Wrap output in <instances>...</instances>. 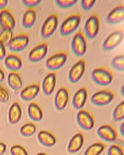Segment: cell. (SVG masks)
<instances>
[{
  "mask_svg": "<svg viewBox=\"0 0 124 155\" xmlns=\"http://www.w3.org/2000/svg\"><path fill=\"white\" fill-rule=\"evenodd\" d=\"M82 15L79 13H74L69 15L62 22L60 28L62 36H68L74 32L80 25Z\"/></svg>",
  "mask_w": 124,
  "mask_h": 155,
  "instance_id": "1",
  "label": "cell"
},
{
  "mask_svg": "<svg viewBox=\"0 0 124 155\" xmlns=\"http://www.w3.org/2000/svg\"><path fill=\"white\" fill-rule=\"evenodd\" d=\"M24 5L27 8H35L41 3L40 0H23L22 1Z\"/></svg>",
  "mask_w": 124,
  "mask_h": 155,
  "instance_id": "37",
  "label": "cell"
},
{
  "mask_svg": "<svg viewBox=\"0 0 124 155\" xmlns=\"http://www.w3.org/2000/svg\"><path fill=\"white\" fill-rule=\"evenodd\" d=\"M76 120L78 126L84 130H89L93 128L95 123L94 115L86 109H82L78 112Z\"/></svg>",
  "mask_w": 124,
  "mask_h": 155,
  "instance_id": "6",
  "label": "cell"
},
{
  "mask_svg": "<svg viewBox=\"0 0 124 155\" xmlns=\"http://www.w3.org/2000/svg\"><path fill=\"white\" fill-rule=\"evenodd\" d=\"M7 82L9 87L14 91L19 90L22 87V81L18 72L11 71L7 78Z\"/></svg>",
  "mask_w": 124,
  "mask_h": 155,
  "instance_id": "26",
  "label": "cell"
},
{
  "mask_svg": "<svg viewBox=\"0 0 124 155\" xmlns=\"http://www.w3.org/2000/svg\"><path fill=\"white\" fill-rule=\"evenodd\" d=\"M115 97V93L111 90H101L92 95L91 101L95 106L102 107L109 104Z\"/></svg>",
  "mask_w": 124,
  "mask_h": 155,
  "instance_id": "7",
  "label": "cell"
},
{
  "mask_svg": "<svg viewBox=\"0 0 124 155\" xmlns=\"http://www.w3.org/2000/svg\"><path fill=\"white\" fill-rule=\"evenodd\" d=\"M40 90V86L37 83H32L25 87L20 92V97L24 101H29L35 98Z\"/></svg>",
  "mask_w": 124,
  "mask_h": 155,
  "instance_id": "19",
  "label": "cell"
},
{
  "mask_svg": "<svg viewBox=\"0 0 124 155\" xmlns=\"http://www.w3.org/2000/svg\"><path fill=\"white\" fill-rule=\"evenodd\" d=\"M96 2V1L95 0H82L81 2V6L84 10L88 11L93 8Z\"/></svg>",
  "mask_w": 124,
  "mask_h": 155,
  "instance_id": "36",
  "label": "cell"
},
{
  "mask_svg": "<svg viewBox=\"0 0 124 155\" xmlns=\"http://www.w3.org/2000/svg\"><path fill=\"white\" fill-rule=\"evenodd\" d=\"M5 65L11 71L17 72L22 66V61L21 57L16 53H9L5 58Z\"/></svg>",
  "mask_w": 124,
  "mask_h": 155,
  "instance_id": "16",
  "label": "cell"
},
{
  "mask_svg": "<svg viewBox=\"0 0 124 155\" xmlns=\"http://www.w3.org/2000/svg\"><path fill=\"white\" fill-rule=\"evenodd\" d=\"M6 145L4 142H0V155H3L6 151Z\"/></svg>",
  "mask_w": 124,
  "mask_h": 155,
  "instance_id": "39",
  "label": "cell"
},
{
  "mask_svg": "<svg viewBox=\"0 0 124 155\" xmlns=\"http://www.w3.org/2000/svg\"><path fill=\"white\" fill-rule=\"evenodd\" d=\"M36 155H48L47 153H45V152H38V153L36 154Z\"/></svg>",
  "mask_w": 124,
  "mask_h": 155,
  "instance_id": "44",
  "label": "cell"
},
{
  "mask_svg": "<svg viewBox=\"0 0 124 155\" xmlns=\"http://www.w3.org/2000/svg\"><path fill=\"white\" fill-rule=\"evenodd\" d=\"M10 98L9 92L3 86L0 85V102L6 103Z\"/></svg>",
  "mask_w": 124,
  "mask_h": 155,
  "instance_id": "35",
  "label": "cell"
},
{
  "mask_svg": "<svg viewBox=\"0 0 124 155\" xmlns=\"http://www.w3.org/2000/svg\"><path fill=\"white\" fill-rule=\"evenodd\" d=\"M71 47L74 54L78 57H83L86 52V37L82 31H78L75 34L72 40Z\"/></svg>",
  "mask_w": 124,
  "mask_h": 155,
  "instance_id": "4",
  "label": "cell"
},
{
  "mask_svg": "<svg viewBox=\"0 0 124 155\" xmlns=\"http://www.w3.org/2000/svg\"><path fill=\"white\" fill-rule=\"evenodd\" d=\"M5 78V73L3 69L0 67V82H2Z\"/></svg>",
  "mask_w": 124,
  "mask_h": 155,
  "instance_id": "41",
  "label": "cell"
},
{
  "mask_svg": "<svg viewBox=\"0 0 124 155\" xmlns=\"http://www.w3.org/2000/svg\"><path fill=\"white\" fill-rule=\"evenodd\" d=\"M48 43L42 42L34 47L29 52L28 60L31 62H38L43 60L48 51Z\"/></svg>",
  "mask_w": 124,
  "mask_h": 155,
  "instance_id": "12",
  "label": "cell"
},
{
  "mask_svg": "<svg viewBox=\"0 0 124 155\" xmlns=\"http://www.w3.org/2000/svg\"><path fill=\"white\" fill-rule=\"evenodd\" d=\"M6 57L5 46L0 41V60H2Z\"/></svg>",
  "mask_w": 124,
  "mask_h": 155,
  "instance_id": "38",
  "label": "cell"
},
{
  "mask_svg": "<svg viewBox=\"0 0 124 155\" xmlns=\"http://www.w3.org/2000/svg\"><path fill=\"white\" fill-rule=\"evenodd\" d=\"M107 145L102 142L93 143L85 150L84 155H99L106 147Z\"/></svg>",
  "mask_w": 124,
  "mask_h": 155,
  "instance_id": "27",
  "label": "cell"
},
{
  "mask_svg": "<svg viewBox=\"0 0 124 155\" xmlns=\"http://www.w3.org/2000/svg\"><path fill=\"white\" fill-rule=\"evenodd\" d=\"M36 18L37 14L35 8H27L22 19L23 27L25 28H32L36 21Z\"/></svg>",
  "mask_w": 124,
  "mask_h": 155,
  "instance_id": "24",
  "label": "cell"
},
{
  "mask_svg": "<svg viewBox=\"0 0 124 155\" xmlns=\"http://www.w3.org/2000/svg\"><path fill=\"white\" fill-rule=\"evenodd\" d=\"M37 139L41 145L46 147H51L57 142L56 136L53 132L47 130H42L37 135Z\"/></svg>",
  "mask_w": 124,
  "mask_h": 155,
  "instance_id": "21",
  "label": "cell"
},
{
  "mask_svg": "<svg viewBox=\"0 0 124 155\" xmlns=\"http://www.w3.org/2000/svg\"><path fill=\"white\" fill-rule=\"evenodd\" d=\"M78 2L77 0H57L56 3L59 8L66 9L73 7Z\"/></svg>",
  "mask_w": 124,
  "mask_h": 155,
  "instance_id": "33",
  "label": "cell"
},
{
  "mask_svg": "<svg viewBox=\"0 0 124 155\" xmlns=\"http://www.w3.org/2000/svg\"><path fill=\"white\" fill-rule=\"evenodd\" d=\"M8 1H4V0H0V10L3 9L5 8L7 5H8Z\"/></svg>",
  "mask_w": 124,
  "mask_h": 155,
  "instance_id": "40",
  "label": "cell"
},
{
  "mask_svg": "<svg viewBox=\"0 0 124 155\" xmlns=\"http://www.w3.org/2000/svg\"><path fill=\"white\" fill-rule=\"evenodd\" d=\"M29 41V34L22 32L14 36L8 47L11 51L15 53L24 50L28 46Z\"/></svg>",
  "mask_w": 124,
  "mask_h": 155,
  "instance_id": "9",
  "label": "cell"
},
{
  "mask_svg": "<svg viewBox=\"0 0 124 155\" xmlns=\"http://www.w3.org/2000/svg\"><path fill=\"white\" fill-rule=\"evenodd\" d=\"M69 98V90L65 87L59 89L54 98V106L58 111L64 109L68 103Z\"/></svg>",
  "mask_w": 124,
  "mask_h": 155,
  "instance_id": "15",
  "label": "cell"
},
{
  "mask_svg": "<svg viewBox=\"0 0 124 155\" xmlns=\"http://www.w3.org/2000/svg\"><path fill=\"white\" fill-rule=\"evenodd\" d=\"M27 112L30 118L35 122L41 121L43 116V109L40 105L35 101L31 102L27 108Z\"/></svg>",
  "mask_w": 124,
  "mask_h": 155,
  "instance_id": "23",
  "label": "cell"
},
{
  "mask_svg": "<svg viewBox=\"0 0 124 155\" xmlns=\"http://www.w3.org/2000/svg\"><path fill=\"white\" fill-rule=\"evenodd\" d=\"M91 78L98 85L107 86L111 84L114 79L113 72L105 67H98L92 71Z\"/></svg>",
  "mask_w": 124,
  "mask_h": 155,
  "instance_id": "2",
  "label": "cell"
},
{
  "mask_svg": "<svg viewBox=\"0 0 124 155\" xmlns=\"http://www.w3.org/2000/svg\"><path fill=\"white\" fill-rule=\"evenodd\" d=\"M12 31L11 30L2 29L0 33V41L6 47L8 46L12 38Z\"/></svg>",
  "mask_w": 124,
  "mask_h": 155,
  "instance_id": "31",
  "label": "cell"
},
{
  "mask_svg": "<svg viewBox=\"0 0 124 155\" xmlns=\"http://www.w3.org/2000/svg\"><path fill=\"white\" fill-rule=\"evenodd\" d=\"M97 134L101 139L107 142L115 141L118 137L116 128L113 125L109 124L100 126L97 130Z\"/></svg>",
  "mask_w": 124,
  "mask_h": 155,
  "instance_id": "11",
  "label": "cell"
},
{
  "mask_svg": "<svg viewBox=\"0 0 124 155\" xmlns=\"http://www.w3.org/2000/svg\"><path fill=\"white\" fill-rule=\"evenodd\" d=\"M124 85H123L122 87H121V88L120 89V92H121V94H122V95L123 96V97H124Z\"/></svg>",
  "mask_w": 124,
  "mask_h": 155,
  "instance_id": "43",
  "label": "cell"
},
{
  "mask_svg": "<svg viewBox=\"0 0 124 155\" xmlns=\"http://www.w3.org/2000/svg\"><path fill=\"white\" fill-rule=\"evenodd\" d=\"M12 155H28L26 150L20 145H15L11 147L10 149Z\"/></svg>",
  "mask_w": 124,
  "mask_h": 155,
  "instance_id": "34",
  "label": "cell"
},
{
  "mask_svg": "<svg viewBox=\"0 0 124 155\" xmlns=\"http://www.w3.org/2000/svg\"><path fill=\"white\" fill-rule=\"evenodd\" d=\"M15 19L13 14L8 8L0 11V26L3 29L12 30L15 26Z\"/></svg>",
  "mask_w": 124,
  "mask_h": 155,
  "instance_id": "14",
  "label": "cell"
},
{
  "mask_svg": "<svg viewBox=\"0 0 124 155\" xmlns=\"http://www.w3.org/2000/svg\"><path fill=\"white\" fill-rule=\"evenodd\" d=\"M56 73L49 72L44 78L42 82V90L46 96H50L53 92L56 84Z\"/></svg>",
  "mask_w": 124,
  "mask_h": 155,
  "instance_id": "20",
  "label": "cell"
},
{
  "mask_svg": "<svg viewBox=\"0 0 124 155\" xmlns=\"http://www.w3.org/2000/svg\"><path fill=\"white\" fill-rule=\"evenodd\" d=\"M119 130H120V133H121V135L122 137H124V123H122L121 124V126L120 127V128H119Z\"/></svg>",
  "mask_w": 124,
  "mask_h": 155,
  "instance_id": "42",
  "label": "cell"
},
{
  "mask_svg": "<svg viewBox=\"0 0 124 155\" xmlns=\"http://www.w3.org/2000/svg\"><path fill=\"white\" fill-rule=\"evenodd\" d=\"M124 19V6L119 4L115 7L106 18V22L111 25H115L122 22Z\"/></svg>",
  "mask_w": 124,
  "mask_h": 155,
  "instance_id": "18",
  "label": "cell"
},
{
  "mask_svg": "<svg viewBox=\"0 0 124 155\" xmlns=\"http://www.w3.org/2000/svg\"><path fill=\"white\" fill-rule=\"evenodd\" d=\"M107 155H124V150L119 144H112L108 150Z\"/></svg>",
  "mask_w": 124,
  "mask_h": 155,
  "instance_id": "32",
  "label": "cell"
},
{
  "mask_svg": "<svg viewBox=\"0 0 124 155\" xmlns=\"http://www.w3.org/2000/svg\"><path fill=\"white\" fill-rule=\"evenodd\" d=\"M124 118V101H122L114 109L113 112V119L116 122L123 120Z\"/></svg>",
  "mask_w": 124,
  "mask_h": 155,
  "instance_id": "29",
  "label": "cell"
},
{
  "mask_svg": "<svg viewBox=\"0 0 124 155\" xmlns=\"http://www.w3.org/2000/svg\"><path fill=\"white\" fill-rule=\"evenodd\" d=\"M58 24V17L57 14L51 13L46 18L41 28L42 38L47 39L51 37L57 28Z\"/></svg>",
  "mask_w": 124,
  "mask_h": 155,
  "instance_id": "8",
  "label": "cell"
},
{
  "mask_svg": "<svg viewBox=\"0 0 124 155\" xmlns=\"http://www.w3.org/2000/svg\"><path fill=\"white\" fill-rule=\"evenodd\" d=\"M85 68V60L80 59L78 61L69 71L68 75L69 81L72 83L78 82L84 75Z\"/></svg>",
  "mask_w": 124,
  "mask_h": 155,
  "instance_id": "13",
  "label": "cell"
},
{
  "mask_svg": "<svg viewBox=\"0 0 124 155\" xmlns=\"http://www.w3.org/2000/svg\"><path fill=\"white\" fill-rule=\"evenodd\" d=\"M124 38L122 31L117 30L110 33L103 42L102 48L105 51H109L117 47Z\"/></svg>",
  "mask_w": 124,
  "mask_h": 155,
  "instance_id": "10",
  "label": "cell"
},
{
  "mask_svg": "<svg viewBox=\"0 0 124 155\" xmlns=\"http://www.w3.org/2000/svg\"><path fill=\"white\" fill-rule=\"evenodd\" d=\"M112 67L119 71H124V56L123 54H119L115 56L111 61Z\"/></svg>",
  "mask_w": 124,
  "mask_h": 155,
  "instance_id": "30",
  "label": "cell"
},
{
  "mask_svg": "<svg viewBox=\"0 0 124 155\" xmlns=\"http://www.w3.org/2000/svg\"><path fill=\"white\" fill-rule=\"evenodd\" d=\"M36 127L33 122H28L23 125L20 130V133L24 137H30L36 132Z\"/></svg>",
  "mask_w": 124,
  "mask_h": 155,
  "instance_id": "28",
  "label": "cell"
},
{
  "mask_svg": "<svg viewBox=\"0 0 124 155\" xmlns=\"http://www.w3.org/2000/svg\"><path fill=\"white\" fill-rule=\"evenodd\" d=\"M84 142V134L83 132H78L74 135L69 140L67 150L69 153H75L82 148Z\"/></svg>",
  "mask_w": 124,
  "mask_h": 155,
  "instance_id": "22",
  "label": "cell"
},
{
  "mask_svg": "<svg viewBox=\"0 0 124 155\" xmlns=\"http://www.w3.org/2000/svg\"><path fill=\"white\" fill-rule=\"evenodd\" d=\"M100 18L97 13L91 14L86 21L84 25V35L89 39L95 38L99 32Z\"/></svg>",
  "mask_w": 124,
  "mask_h": 155,
  "instance_id": "5",
  "label": "cell"
},
{
  "mask_svg": "<svg viewBox=\"0 0 124 155\" xmlns=\"http://www.w3.org/2000/svg\"><path fill=\"white\" fill-rule=\"evenodd\" d=\"M88 89L82 87L75 93L72 99V105L75 109L80 110L83 109L88 97Z\"/></svg>",
  "mask_w": 124,
  "mask_h": 155,
  "instance_id": "17",
  "label": "cell"
},
{
  "mask_svg": "<svg viewBox=\"0 0 124 155\" xmlns=\"http://www.w3.org/2000/svg\"><path fill=\"white\" fill-rule=\"evenodd\" d=\"M22 116V110L19 102L15 101L9 109L8 119L11 124H17L21 120Z\"/></svg>",
  "mask_w": 124,
  "mask_h": 155,
  "instance_id": "25",
  "label": "cell"
},
{
  "mask_svg": "<svg viewBox=\"0 0 124 155\" xmlns=\"http://www.w3.org/2000/svg\"><path fill=\"white\" fill-rule=\"evenodd\" d=\"M68 53L65 51H59L54 53L46 59L45 66L51 71L60 69L67 60Z\"/></svg>",
  "mask_w": 124,
  "mask_h": 155,
  "instance_id": "3",
  "label": "cell"
}]
</instances>
